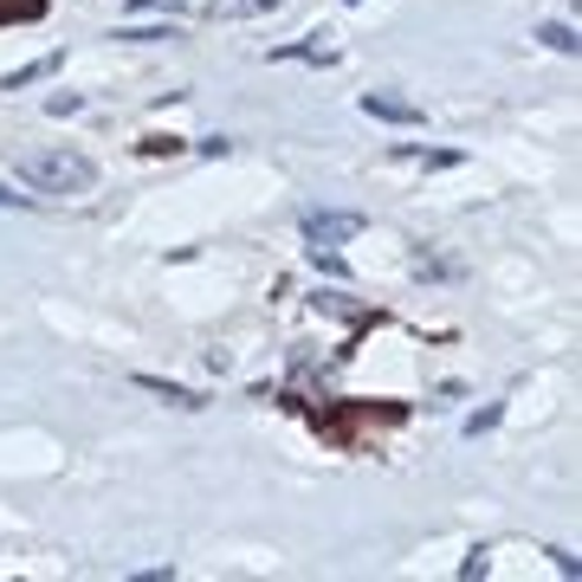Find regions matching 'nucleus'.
Here are the masks:
<instances>
[{
	"instance_id": "nucleus-1",
	"label": "nucleus",
	"mask_w": 582,
	"mask_h": 582,
	"mask_svg": "<svg viewBox=\"0 0 582 582\" xmlns=\"http://www.w3.org/2000/svg\"><path fill=\"white\" fill-rule=\"evenodd\" d=\"M20 182L33 188V195H84V188H97V162L84 155V149H33V155H20Z\"/></svg>"
},
{
	"instance_id": "nucleus-2",
	"label": "nucleus",
	"mask_w": 582,
	"mask_h": 582,
	"mask_svg": "<svg viewBox=\"0 0 582 582\" xmlns=\"http://www.w3.org/2000/svg\"><path fill=\"white\" fill-rule=\"evenodd\" d=\"M304 240H311V253H330V246H344V240H357L363 233V214L357 208H304Z\"/></svg>"
},
{
	"instance_id": "nucleus-3",
	"label": "nucleus",
	"mask_w": 582,
	"mask_h": 582,
	"mask_svg": "<svg viewBox=\"0 0 582 582\" xmlns=\"http://www.w3.org/2000/svg\"><path fill=\"white\" fill-rule=\"evenodd\" d=\"M363 110H369V117H388V124H421V110H415V104H401V97H388V91H369Z\"/></svg>"
},
{
	"instance_id": "nucleus-4",
	"label": "nucleus",
	"mask_w": 582,
	"mask_h": 582,
	"mask_svg": "<svg viewBox=\"0 0 582 582\" xmlns=\"http://www.w3.org/2000/svg\"><path fill=\"white\" fill-rule=\"evenodd\" d=\"M137 388L162 395V401H175V408H201V395H195V388H182V382H162V375H137Z\"/></svg>"
},
{
	"instance_id": "nucleus-5",
	"label": "nucleus",
	"mask_w": 582,
	"mask_h": 582,
	"mask_svg": "<svg viewBox=\"0 0 582 582\" xmlns=\"http://www.w3.org/2000/svg\"><path fill=\"white\" fill-rule=\"evenodd\" d=\"M46 72H59V53H53V59H39V66H26V72H7V78H0V91H26V84H39Z\"/></svg>"
},
{
	"instance_id": "nucleus-6",
	"label": "nucleus",
	"mask_w": 582,
	"mask_h": 582,
	"mask_svg": "<svg viewBox=\"0 0 582 582\" xmlns=\"http://www.w3.org/2000/svg\"><path fill=\"white\" fill-rule=\"evenodd\" d=\"M537 39H544L550 53H577V26H563V20H550V26H537Z\"/></svg>"
},
{
	"instance_id": "nucleus-7",
	"label": "nucleus",
	"mask_w": 582,
	"mask_h": 582,
	"mask_svg": "<svg viewBox=\"0 0 582 582\" xmlns=\"http://www.w3.org/2000/svg\"><path fill=\"white\" fill-rule=\"evenodd\" d=\"M266 7H272V0H214L208 13H214V20H240V13H266Z\"/></svg>"
},
{
	"instance_id": "nucleus-8",
	"label": "nucleus",
	"mask_w": 582,
	"mask_h": 582,
	"mask_svg": "<svg viewBox=\"0 0 582 582\" xmlns=\"http://www.w3.org/2000/svg\"><path fill=\"white\" fill-rule=\"evenodd\" d=\"M317 311H330V317H350L357 304H350V291H317Z\"/></svg>"
},
{
	"instance_id": "nucleus-9",
	"label": "nucleus",
	"mask_w": 582,
	"mask_h": 582,
	"mask_svg": "<svg viewBox=\"0 0 582 582\" xmlns=\"http://www.w3.org/2000/svg\"><path fill=\"white\" fill-rule=\"evenodd\" d=\"M492 421H499V401H492V408H479V415H473V421H466V434H486V428H492Z\"/></svg>"
},
{
	"instance_id": "nucleus-10",
	"label": "nucleus",
	"mask_w": 582,
	"mask_h": 582,
	"mask_svg": "<svg viewBox=\"0 0 582 582\" xmlns=\"http://www.w3.org/2000/svg\"><path fill=\"white\" fill-rule=\"evenodd\" d=\"M78 104H84V97H72V91H59V97H53V104H46V110H53V117H72Z\"/></svg>"
},
{
	"instance_id": "nucleus-11",
	"label": "nucleus",
	"mask_w": 582,
	"mask_h": 582,
	"mask_svg": "<svg viewBox=\"0 0 582 582\" xmlns=\"http://www.w3.org/2000/svg\"><path fill=\"white\" fill-rule=\"evenodd\" d=\"M0 208H26V195H13V188H0Z\"/></svg>"
},
{
	"instance_id": "nucleus-12",
	"label": "nucleus",
	"mask_w": 582,
	"mask_h": 582,
	"mask_svg": "<svg viewBox=\"0 0 582 582\" xmlns=\"http://www.w3.org/2000/svg\"><path fill=\"white\" fill-rule=\"evenodd\" d=\"M130 7H175V0H130Z\"/></svg>"
}]
</instances>
